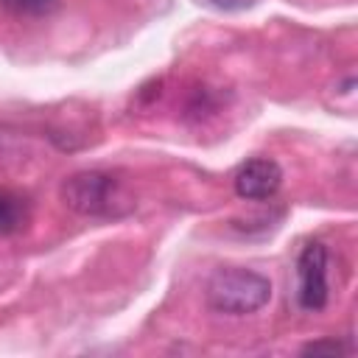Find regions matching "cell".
I'll return each instance as SVG.
<instances>
[{"label":"cell","mask_w":358,"mask_h":358,"mask_svg":"<svg viewBox=\"0 0 358 358\" xmlns=\"http://www.w3.org/2000/svg\"><path fill=\"white\" fill-rule=\"evenodd\" d=\"M0 6L17 17H42L56 11L59 0H0Z\"/></svg>","instance_id":"cell-6"},{"label":"cell","mask_w":358,"mask_h":358,"mask_svg":"<svg viewBox=\"0 0 358 358\" xmlns=\"http://www.w3.org/2000/svg\"><path fill=\"white\" fill-rule=\"evenodd\" d=\"M302 352H305V355H319V352L341 355V352H344V347H341V341L327 338V341H310V344H305V347H302Z\"/></svg>","instance_id":"cell-7"},{"label":"cell","mask_w":358,"mask_h":358,"mask_svg":"<svg viewBox=\"0 0 358 358\" xmlns=\"http://www.w3.org/2000/svg\"><path fill=\"white\" fill-rule=\"evenodd\" d=\"M296 302L302 310H322L327 305V249L313 241L296 257Z\"/></svg>","instance_id":"cell-3"},{"label":"cell","mask_w":358,"mask_h":358,"mask_svg":"<svg viewBox=\"0 0 358 358\" xmlns=\"http://www.w3.org/2000/svg\"><path fill=\"white\" fill-rule=\"evenodd\" d=\"M62 201L78 215H117L120 204H129L120 182L106 171H78L64 179Z\"/></svg>","instance_id":"cell-2"},{"label":"cell","mask_w":358,"mask_h":358,"mask_svg":"<svg viewBox=\"0 0 358 358\" xmlns=\"http://www.w3.org/2000/svg\"><path fill=\"white\" fill-rule=\"evenodd\" d=\"M213 8H218V11H241V8H246V6H252L255 0H207Z\"/></svg>","instance_id":"cell-8"},{"label":"cell","mask_w":358,"mask_h":358,"mask_svg":"<svg viewBox=\"0 0 358 358\" xmlns=\"http://www.w3.org/2000/svg\"><path fill=\"white\" fill-rule=\"evenodd\" d=\"M282 185V171L268 157H252L235 171V193L246 201L271 199Z\"/></svg>","instance_id":"cell-4"},{"label":"cell","mask_w":358,"mask_h":358,"mask_svg":"<svg viewBox=\"0 0 358 358\" xmlns=\"http://www.w3.org/2000/svg\"><path fill=\"white\" fill-rule=\"evenodd\" d=\"M271 282L252 268H218L207 282V305L218 313L246 316L268 305Z\"/></svg>","instance_id":"cell-1"},{"label":"cell","mask_w":358,"mask_h":358,"mask_svg":"<svg viewBox=\"0 0 358 358\" xmlns=\"http://www.w3.org/2000/svg\"><path fill=\"white\" fill-rule=\"evenodd\" d=\"M25 201L8 190H0V235H11L25 224Z\"/></svg>","instance_id":"cell-5"}]
</instances>
